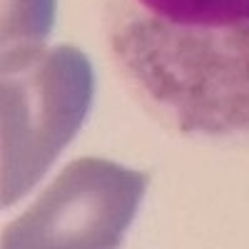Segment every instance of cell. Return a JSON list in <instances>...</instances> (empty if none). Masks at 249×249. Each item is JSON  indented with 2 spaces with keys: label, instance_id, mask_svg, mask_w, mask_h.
Returning a JSON list of instances; mask_svg holds the SVG:
<instances>
[{
  "label": "cell",
  "instance_id": "6da1fadb",
  "mask_svg": "<svg viewBox=\"0 0 249 249\" xmlns=\"http://www.w3.org/2000/svg\"><path fill=\"white\" fill-rule=\"evenodd\" d=\"M115 55L184 132L249 130V25L184 28L130 20L115 33Z\"/></svg>",
  "mask_w": 249,
  "mask_h": 249
},
{
  "label": "cell",
  "instance_id": "7a4b0ae2",
  "mask_svg": "<svg viewBox=\"0 0 249 249\" xmlns=\"http://www.w3.org/2000/svg\"><path fill=\"white\" fill-rule=\"evenodd\" d=\"M95 92L90 60L77 48L40 50L3 70V207L43 179L82 127Z\"/></svg>",
  "mask_w": 249,
  "mask_h": 249
},
{
  "label": "cell",
  "instance_id": "3957f363",
  "mask_svg": "<svg viewBox=\"0 0 249 249\" xmlns=\"http://www.w3.org/2000/svg\"><path fill=\"white\" fill-rule=\"evenodd\" d=\"M142 172L102 157L70 162L30 210L13 222L5 249H110L117 247L142 202Z\"/></svg>",
  "mask_w": 249,
  "mask_h": 249
},
{
  "label": "cell",
  "instance_id": "277c9868",
  "mask_svg": "<svg viewBox=\"0 0 249 249\" xmlns=\"http://www.w3.org/2000/svg\"><path fill=\"white\" fill-rule=\"evenodd\" d=\"M3 70H15L43 50L55 23V0H3Z\"/></svg>",
  "mask_w": 249,
  "mask_h": 249
},
{
  "label": "cell",
  "instance_id": "5b68a950",
  "mask_svg": "<svg viewBox=\"0 0 249 249\" xmlns=\"http://www.w3.org/2000/svg\"><path fill=\"white\" fill-rule=\"evenodd\" d=\"M157 20L184 28H230L249 20V0H140Z\"/></svg>",
  "mask_w": 249,
  "mask_h": 249
}]
</instances>
